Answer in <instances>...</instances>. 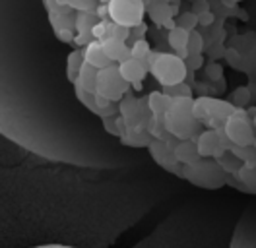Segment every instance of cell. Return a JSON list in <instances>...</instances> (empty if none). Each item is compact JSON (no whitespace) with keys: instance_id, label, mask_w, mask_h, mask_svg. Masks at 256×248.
Instances as JSON below:
<instances>
[{"instance_id":"cell-5","label":"cell","mask_w":256,"mask_h":248,"mask_svg":"<svg viewBox=\"0 0 256 248\" xmlns=\"http://www.w3.org/2000/svg\"><path fill=\"white\" fill-rule=\"evenodd\" d=\"M130 84L122 78L120 70H118V64L114 62L107 68H101L99 74H97V92L99 95L111 99V101H122L126 97V93L130 92Z\"/></svg>"},{"instance_id":"cell-23","label":"cell","mask_w":256,"mask_h":248,"mask_svg":"<svg viewBox=\"0 0 256 248\" xmlns=\"http://www.w3.org/2000/svg\"><path fill=\"white\" fill-rule=\"evenodd\" d=\"M229 152H233L244 165L256 167V148L254 146H235V144H233Z\"/></svg>"},{"instance_id":"cell-35","label":"cell","mask_w":256,"mask_h":248,"mask_svg":"<svg viewBox=\"0 0 256 248\" xmlns=\"http://www.w3.org/2000/svg\"><path fill=\"white\" fill-rule=\"evenodd\" d=\"M233 99H235V107L239 105V107H242V105H246V101H248V92L244 90V88H239V90H235L233 92Z\"/></svg>"},{"instance_id":"cell-44","label":"cell","mask_w":256,"mask_h":248,"mask_svg":"<svg viewBox=\"0 0 256 248\" xmlns=\"http://www.w3.org/2000/svg\"><path fill=\"white\" fill-rule=\"evenodd\" d=\"M252 124H254V128H256V110H254V116H252Z\"/></svg>"},{"instance_id":"cell-1","label":"cell","mask_w":256,"mask_h":248,"mask_svg":"<svg viewBox=\"0 0 256 248\" xmlns=\"http://www.w3.org/2000/svg\"><path fill=\"white\" fill-rule=\"evenodd\" d=\"M165 128L176 140H196L200 136L202 122L194 114V99L192 97H176L173 99L169 110L165 112Z\"/></svg>"},{"instance_id":"cell-41","label":"cell","mask_w":256,"mask_h":248,"mask_svg":"<svg viewBox=\"0 0 256 248\" xmlns=\"http://www.w3.org/2000/svg\"><path fill=\"white\" fill-rule=\"evenodd\" d=\"M32 248H76V246H68V244H41V246H32Z\"/></svg>"},{"instance_id":"cell-20","label":"cell","mask_w":256,"mask_h":248,"mask_svg":"<svg viewBox=\"0 0 256 248\" xmlns=\"http://www.w3.org/2000/svg\"><path fill=\"white\" fill-rule=\"evenodd\" d=\"M188 39H190V31H186L184 28H178V26L171 28L169 33H167V43H169L173 52L180 50V48H186Z\"/></svg>"},{"instance_id":"cell-22","label":"cell","mask_w":256,"mask_h":248,"mask_svg":"<svg viewBox=\"0 0 256 248\" xmlns=\"http://www.w3.org/2000/svg\"><path fill=\"white\" fill-rule=\"evenodd\" d=\"M218 163L222 165V169H224L229 176H235V174L240 170V167L244 165V163H242V161H240L239 157L233 154V152H225L222 157H218Z\"/></svg>"},{"instance_id":"cell-2","label":"cell","mask_w":256,"mask_h":248,"mask_svg":"<svg viewBox=\"0 0 256 248\" xmlns=\"http://www.w3.org/2000/svg\"><path fill=\"white\" fill-rule=\"evenodd\" d=\"M146 62L150 66V74L156 78L161 88L182 84L188 74L184 58H180L175 52H152Z\"/></svg>"},{"instance_id":"cell-15","label":"cell","mask_w":256,"mask_h":248,"mask_svg":"<svg viewBox=\"0 0 256 248\" xmlns=\"http://www.w3.org/2000/svg\"><path fill=\"white\" fill-rule=\"evenodd\" d=\"M103 50L116 64L130 58V46L126 45V41H120V39H112V37L103 39Z\"/></svg>"},{"instance_id":"cell-33","label":"cell","mask_w":256,"mask_h":248,"mask_svg":"<svg viewBox=\"0 0 256 248\" xmlns=\"http://www.w3.org/2000/svg\"><path fill=\"white\" fill-rule=\"evenodd\" d=\"M107 26H109V22H99L96 28L92 30L94 39H97V41H103V39L107 37Z\"/></svg>"},{"instance_id":"cell-16","label":"cell","mask_w":256,"mask_h":248,"mask_svg":"<svg viewBox=\"0 0 256 248\" xmlns=\"http://www.w3.org/2000/svg\"><path fill=\"white\" fill-rule=\"evenodd\" d=\"M97 74H99V70H97L96 66L84 62L80 68V74H78L76 82H74L72 86H80V88L88 90V92L96 93L97 92Z\"/></svg>"},{"instance_id":"cell-31","label":"cell","mask_w":256,"mask_h":248,"mask_svg":"<svg viewBox=\"0 0 256 248\" xmlns=\"http://www.w3.org/2000/svg\"><path fill=\"white\" fill-rule=\"evenodd\" d=\"M184 62L188 66V72H196V70H200L204 66V56L202 54H190Z\"/></svg>"},{"instance_id":"cell-4","label":"cell","mask_w":256,"mask_h":248,"mask_svg":"<svg viewBox=\"0 0 256 248\" xmlns=\"http://www.w3.org/2000/svg\"><path fill=\"white\" fill-rule=\"evenodd\" d=\"M237 110L231 101L216 99V97H198L194 99V114L200 122L208 128H222L225 120Z\"/></svg>"},{"instance_id":"cell-36","label":"cell","mask_w":256,"mask_h":248,"mask_svg":"<svg viewBox=\"0 0 256 248\" xmlns=\"http://www.w3.org/2000/svg\"><path fill=\"white\" fill-rule=\"evenodd\" d=\"M96 14L99 16L101 22H111V18H109V4H99L96 8Z\"/></svg>"},{"instance_id":"cell-25","label":"cell","mask_w":256,"mask_h":248,"mask_svg":"<svg viewBox=\"0 0 256 248\" xmlns=\"http://www.w3.org/2000/svg\"><path fill=\"white\" fill-rule=\"evenodd\" d=\"M152 54V46L146 39H136L132 45H130V56L132 58H138V60H148Z\"/></svg>"},{"instance_id":"cell-11","label":"cell","mask_w":256,"mask_h":248,"mask_svg":"<svg viewBox=\"0 0 256 248\" xmlns=\"http://www.w3.org/2000/svg\"><path fill=\"white\" fill-rule=\"evenodd\" d=\"M118 70H120L122 78L126 80L134 90H140L144 78L150 74V66H148V62L138 60V58H132V56L126 58V60L118 62Z\"/></svg>"},{"instance_id":"cell-34","label":"cell","mask_w":256,"mask_h":248,"mask_svg":"<svg viewBox=\"0 0 256 248\" xmlns=\"http://www.w3.org/2000/svg\"><path fill=\"white\" fill-rule=\"evenodd\" d=\"M74 33H76V31H72V30H58V31H54V37H56L58 41H62V43H74V39H76Z\"/></svg>"},{"instance_id":"cell-40","label":"cell","mask_w":256,"mask_h":248,"mask_svg":"<svg viewBox=\"0 0 256 248\" xmlns=\"http://www.w3.org/2000/svg\"><path fill=\"white\" fill-rule=\"evenodd\" d=\"M210 8H208V4L204 2V0H198L196 2V8L192 10V12H196V14H202V12H208Z\"/></svg>"},{"instance_id":"cell-8","label":"cell","mask_w":256,"mask_h":248,"mask_svg":"<svg viewBox=\"0 0 256 248\" xmlns=\"http://www.w3.org/2000/svg\"><path fill=\"white\" fill-rule=\"evenodd\" d=\"M148 16L154 20L158 28H175V18L178 12L176 2H165V0H146Z\"/></svg>"},{"instance_id":"cell-37","label":"cell","mask_w":256,"mask_h":248,"mask_svg":"<svg viewBox=\"0 0 256 248\" xmlns=\"http://www.w3.org/2000/svg\"><path fill=\"white\" fill-rule=\"evenodd\" d=\"M198 24L202 26V28H208V26H212L214 24V14L212 12H202V14H198Z\"/></svg>"},{"instance_id":"cell-13","label":"cell","mask_w":256,"mask_h":248,"mask_svg":"<svg viewBox=\"0 0 256 248\" xmlns=\"http://www.w3.org/2000/svg\"><path fill=\"white\" fill-rule=\"evenodd\" d=\"M84 56H86V62L92 64V66H96L97 70L114 64V62L105 54V50H103V41H97V39L92 41L88 46H84Z\"/></svg>"},{"instance_id":"cell-42","label":"cell","mask_w":256,"mask_h":248,"mask_svg":"<svg viewBox=\"0 0 256 248\" xmlns=\"http://www.w3.org/2000/svg\"><path fill=\"white\" fill-rule=\"evenodd\" d=\"M227 4H237V2H240V0H225Z\"/></svg>"},{"instance_id":"cell-30","label":"cell","mask_w":256,"mask_h":248,"mask_svg":"<svg viewBox=\"0 0 256 248\" xmlns=\"http://www.w3.org/2000/svg\"><path fill=\"white\" fill-rule=\"evenodd\" d=\"M186 48H188L190 54H202L204 52V37H202V33H198L196 30L190 31V39H188Z\"/></svg>"},{"instance_id":"cell-9","label":"cell","mask_w":256,"mask_h":248,"mask_svg":"<svg viewBox=\"0 0 256 248\" xmlns=\"http://www.w3.org/2000/svg\"><path fill=\"white\" fill-rule=\"evenodd\" d=\"M229 248H256V212H250L240 219Z\"/></svg>"},{"instance_id":"cell-10","label":"cell","mask_w":256,"mask_h":248,"mask_svg":"<svg viewBox=\"0 0 256 248\" xmlns=\"http://www.w3.org/2000/svg\"><path fill=\"white\" fill-rule=\"evenodd\" d=\"M196 146H198V154L200 157H206V159H218L227 152L222 144L220 138V132L218 128H206L200 132V136L196 138Z\"/></svg>"},{"instance_id":"cell-39","label":"cell","mask_w":256,"mask_h":248,"mask_svg":"<svg viewBox=\"0 0 256 248\" xmlns=\"http://www.w3.org/2000/svg\"><path fill=\"white\" fill-rule=\"evenodd\" d=\"M96 103H97V107H99V110H101V108L109 107L112 101L107 99V97H103V95H99V93H96Z\"/></svg>"},{"instance_id":"cell-17","label":"cell","mask_w":256,"mask_h":248,"mask_svg":"<svg viewBox=\"0 0 256 248\" xmlns=\"http://www.w3.org/2000/svg\"><path fill=\"white\" fill-rule=\"evenodd\" d=\"M120 144L122 146H128V148H150V144L154 142V136L146 130H130V132H122L120 136Z\"/></svg>"},{"instance_id":"cell-38","label":"cell","mask_w":256,"mask_h":248,"mask_svg":"<svg viewBox=\"0 0 256 248\" xmlns=\"http://www.w3.org/2000/svg\"><path fill=\"white\" fill-rule=\"evenodd\" d=\"M146 31H148V26H146V24H140V26H136V28H132V30H130V37L146 39V37H142ZM136 39H134V41H136Z\"/></svg>"},{"instance_id":"cell-32","label":"cell","mask_w":256,"mask_h":248,"mask_svg":"<svg viewBox=\"0 0 256 248\" xmlns=\"http://www.w3.org/2000/svg\"><path fill=\"white\" fill-rule=\"evenodd\" d=\"M222 64H218V62H210L208 66H206V76L210 80H220L222 78Z\"/></svg>"},{"instance_id":"cell-14","label":"cell","mask_w":256,"mask_h":248,"mask_svg":"<svg viewBox=\"0 0 256 248\" xmlns=\"http://www.w3.org/2000/svg\"><path fill=\"white\" fill-rule=\"evenodd\" d=\"M175 157L182 167L200 161L202 157H200V154H198L196 140H178V144H176V148H175Z\"/></svg>"},{"instance_id":"cell-43","label":"cell","mask_w":256,"mask_h":248,"mask_svg":"<svg viewBox=\"0 0 256 248\" xmlns=\"http://www.w3.org/2000/svg\"><path fill=\"white\" fill-rule=\"evenodd\" d=\"M111 0H99V4H109Z\"/></svg>"},{"instance_id":"cell-46","label":"cell","mask_w":256,"mask_h":248,"mask_svg":"<svg viewBox=\"0 0 256 248\" xmlns=\"http://www.w3.org/2000/svg\"><path fill=\"white\" fill-rule=\"evenodd\" d=\"M254 148H256V142H254Z\"/></svg>"},{"instance_id":"cell-7","label":"cell","mask_w":256,"mask_h":248,"mask_svg":"<svg viewBox=\"0 0 256 248\" xmlns=\"http://www.w3.org/2000/svg\"><path fill=\"white\" fill-rule=\"evenodd\" d=\"M224 130L231 144L235 146H254V124L248 118V112L244 108L237 107V110L225 120Z\"/></svg>"},{"instance_id":"cell-26","label":"cell","mask_w":256,"mask_h":248,"mask_svg":"<svg viewBox=\"0 0 256 248\" xmlns=\"http://www.w3.org/2000/svg\"><path fill=\"white\" fill-rule=\"evenodd\" d=\"M60 2L76 12H96V8L99 6V0H60Z\"/></svg>"},{"instance_id":"cell-3","label":"cell","mask_w":256,"mask_h":248,"mask_svg":"<svg viewBox=\"0 0 256 248\" xmlns=\"http://www.w3.org/2000/svg\"><path fill=\"white\" fill-rule=\"evenodd\" d=\"M182 176L192 184L200 186V188H210V190L222 188L229 178V174L222 169L218 159H206V157H202L200 161L192 165H184Z\"/></svg>"},{"instance_id":"cell-29","label":"cell","mask_w":256,"mask_h":248,"mask_svg":"<svg viewBox=\"0 0 256 248\" xmlns=\"http://www.w3.org/2000/svg\"><path fill=\"white\" fill-rule=\"evenodd\" d=\"M107 37L120 39V41H128V39H130V30L124 28V26L114 24V22H109V26H107ZM107 37H105V39H107Z\"/></svg>"},{"instance_id":"cell-27","label":"cell","mask_w":256,"mask_h":248,"mask_svg":"<svg viewBox=\"0 0 256 248\" xmlns=\"http://www.w3.org/2000/svg\"><path fill=\"white\" fill-rule=\"evenodd\" d=\"M175 24L178 28H184L186 31H194L200 24H198V14L196 12H182L180 16L175 18Z\"/></svg>"},{"instance_id":"cell-19","label":"cell","mask_w":256,"mask_h":248,"mask_svg":"<svg viewBox=\"0 0 256 248\" xmlns=\"http://www.w3.org/2000/svg\"><path fill=\"white\" fill-rule=\"evenodd\" d=\"M48 24L52 26V31H58V30L76 31V10H72V12H64V14L48 12Z\"/></svg>"},{"instance_id":"cell-45","label":"cell","mask_w":256,"mask_h":248,"mask_svg":"<svg viewBox=\"0 0 256 248\" xmlns=\"http://www.w3.org/2000/svg\"><path fill=\"white\" fill-rule=\"evenodd\" d=\"M165 2H178V0H165Z\"/></svg>"},{"instance_id":"cell-21","label":"cell","mask_w":256,"mask_h":248,"mask_svg":"<svg viewBox=\"0 0 256 248\" xmlns=\"http://www.w3.org/2000/svg\"><path fill=\"white\" fill-rule=\"evenodd\" d=\"M99 16L96 12H76V33L88 35L99 24Z\"/></svg>"},{"instance_id":"cell-12","label":"cell","mask_w":256,"mask_h":248,"mask_svg":"<svg viewBox=\"0 0 256 248\" xmlns=\"http://www.w3.org/2000/svg\"><path fill=\"white\" fill-rule=\"evenodd\" d=\"M171 103H173V97H169L167 93L163 92H152L148 95V110L160 122L165 120V112L169 110Z\"/></svg>"},{"instance_id":"cell-24","label":"cell","mask_w":256,"mask_h":248,"mask_svg":"<svg viewBox=\"0 0 256 248\" xmlns=\"http://www.w3.org/2000/svg\"><path fill=\"white\" fill-rule=\"evenodd\" d=\"M74 93H76V99L80 101L84 107L90 108L96 116L99 114V107H97V103H96V93L88 92V90H84L80 86H74Z\"/></svg>"},{"instance_id":"cell-28","label":"cell","mask_w":256,"mask_h":248,"mask_svg":"<svg viewBox=\"0 0 256 248\" xmlns=\"http://www.w3.org/2000/svg\"><path fill=\"white\" fill-rule=\"evenodd\" d=\"M161 92L167 93L169 97H192V90L190 86L186 84V82H182V84H176V86H167V88H161Z\"/></svg>"},{"instance_id":"cell-6","label":"cell","mask_w":256,"mask_h":248,"mask_svg":"<svg viewBox=\"0 0 256 248\" xmlns=\"http://www.w3.org/2000/svg\"><path fill=\"white\" fill-rule=\"evenodd\" d=\"M146 0H111L109 2V18L111 22L124 26L128 30L144 24Z\"/></svg>"},{"instance_id":"cell-18","label":"cell","mask_w":256,"mask_h":248,"mask_svg":"<svg viewBox=\"0 0 256 248\" xmlns=\"http://www.w3.org/2000/svg\"><path fill=\"white\" fill-rule=\"evenodd\" d=\"M84 62H86L84 48H74V50L68 52V56H66V78H68L70 84L76 82V78L80 74V68Z\"/></svg>"}]
</instances>
